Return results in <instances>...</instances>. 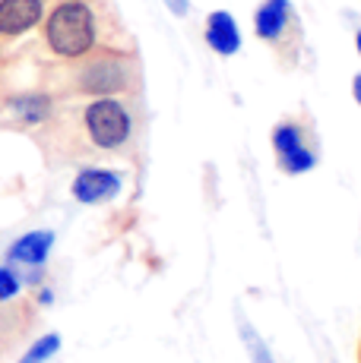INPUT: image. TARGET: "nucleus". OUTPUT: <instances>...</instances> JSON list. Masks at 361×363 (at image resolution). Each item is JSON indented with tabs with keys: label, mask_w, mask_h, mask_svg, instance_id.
Masks as SVG:
<instances>
[{
	"label": "nucleus",
	"mask_w": 361,
	"mask_h": 363,
	"mask_svg": "<svg viewBox=\"0 0 361 363\" xmlns=\"http://www.w3.org/2000/svg\"><path fill=\"white\" fill-rule=\"evenodd\" d=\"M41 35L54 57L80 60L89 57L99 45V19L89 0H60L41 19Z\"/></svg>",
	"instance_id": "obj_1"
},
{
	"label": "nucleus",
	"mask_w": 361,
	"mask_h": 363,
	"mask_svg": "<svg viewBox=\"0 0 361 363\" xmlns=\"http://www.w3.org/2000/svg\"><path fill=\"white\" fill-rule=\"evenodd\" d=\"M82 127H86V136L95 149L117 152L134 136V114L121 99L102 95L82 108Z\"/></svg>",
	"instance_id": "obj_2"
},
{
	"label": "nucleus",
	"mask_w": 361,
	"mask_h": 363,
	"mask_svg": "<svg viewBox=\"0 0 361 363\" xmlns=\"http://www.w3.org/2000/svg\"><path fill=\"white\" fill-rule=\"evenodd\" d=\"M130 82H134V67L121 54H95L76 73V89L92 95V99L121 95L130 89Z\"/></svg>",
	"instance_id": "obj_3"
},
{
	"label": "nucleus",
	"mask_w": 361,
	"mask_h": 363,
	"mask_svg": "<svg viewBox=\"0 0 361 363\" xmlns=\"http://www.w3.org/2000/svg\"><path fill=\"white\" fill-rule=\"evenodd\" d=\"M273 152L279 158V167L289 174V177H301V174L314 171L317 164V152L308 145V136H304V127L295 121H282L273 127Z\"/></svg>",
	"instance_id": "obj_4"
},
{
	"label": "nucleus",
	"mask_w": 361,
	"mask_h": 363,
	"mask_svg": "<svg viewBox=\"0 0 361 363\" xmlns=\"http://www.w3.org/2000/svg\"><path fill=\"white\" fill-rule=\"evenodd\" d=\"M124 177L111 167H82L80 174L73 177L70 193L76 202L82 206H102V202H111L121 193Z\"/></svg>",
	"instance_id": "obj_5"
},
{
	"label": "nucleus",
	"mask_w": 361,
	"mask_h": 363,
	"mask_svg": "<svg viewBox=\"0 0 361 363\" xmlns=\"http://www.w3.org/2000/svg\"><path fill=\"white\" fill-rule=\"evenodd\" d=\"M45 19V0H0V38H19Z\"/></svg>",
	"instance_id": "obj_6"
},
{
	"label": "nucleus",
	"mask_w": 361,
	"mask_h": 363,
	"mask_svg": "<svg viewBox=\"0 0 361 363\" xmlns=\"http://www.w3.org/2000/svg\"><path fill=\"white\" fill-rule=\"evenodd\" d=\"M203 35H206V45H210L212 54H219V57H235V54L241 51V45H244L238 19L228 10H212L210 16H206Z\"/></svg>",
	"instance_id": "obj_7"
},
{
	"label": "nucleus",
	"mask_w": 361,
	"mask_h": 363,
	"mask_svg": "<svg viewBox=\"0 0 361 363\" xmlns=\"http://www.w3.org/2000/svg\"><path fill=\"white\" fill-rule=\"evenodd\" d=\"M289 23H291V0H263L254 10V35L260 41H269V45L286 38Z\"/></svg>",
	"instance_id": "obj_8"
},
{
	"label": "nucleus",
	"mask_w": 361,
	"mask_h": 363,
	"mask_svg": "<svg viewBox=\"0 0 361 363\" xmlns=\"http://www.w3.org/2000/svg\"><path fill=\"white\" fill-rule=\"evenodd\" d=\"M54 247V231H29L10 243L6 250V262L10 265H29V269H38V265L48 262Z\"/></svg>",
	"instance_id": "obj_9"
},
{
	"label": "nucleus",
	"mask_w": 361,
	"mask_h": 363,
	"mask_svg": "<svg viewBox=\"0 0 361 363\" xmlns=\"http://www.w3.org/2000/svg\"><path fill=\"white\" fill-rule=\"evenodd\" d=\"M6 108H10L23 123L38 127V123H45L48 117H51L54 104H51V95H45V92H26V95H13V99L6 101Z\"/></svg>",
	"instance_id": "obj_10"
},
{
	"label": "nucleus",
	"mask_w": 361,
	"mask_h": 363,
	"mask_svg": "<svg viewBox=\"0 0 361 363\" xmlns=\"http://www.w3.org/2000/svg\"><path fill=\"white\" fill-rule=\"evenodd\" d=\"M238 332H241V341H244V351H247V357H251V363H276L266 341L254 332V325L247 323V319H238Z\"/></svg>",
	"instance_id": "obj_11"
},
{
	"label": "nucleus",
	"mask_w": 361,
	"mask_h": 363,
	"mask_svg": "<svg viewBox=\"0 0 361 363\" xmlns=\"http://www.w3.org/2000/svg\"><path fill=\"white\" fill-rule=\"evenodd\" d=\"M58 351H60V335L58 332H48L23 354V360H19V363H48Z\"/></svg>",
	"instance_id": "obj_12"
},
{
	"label": "nucleus",
	"mask_w": 361,
	"mask_h": 363,
	"mask_svg": "<svg viewBox=\"0 0 361 363\" xmlns=\"http://www.w3.org/2000/svg\"><path fill=\"white\" fill-rule=\"evenodd\" d=\"M23 288V278L13 272V265H0V303L13 300Z\"/></svg>",
	"instance_id": "obj_13"
},
{
	"label": "nucleus",
	"mask_w": 361,
	"mask_h": 363,
	"mask_svg": "<svg viewBox=\"0 0 361 363\" xmlns=\"http://www.w3.org/2000/svg\"><path fill=\"white\" fill-rule=\"evenodd\" d=\"M162 4L168 6V13L178 16V19H184L187 13H190V0H162Z\"/></svg>",
	"instance_id": "obj_14"
},
{
	"label": "nucleus",
	"mask_w": 361,
	"mask_h": 363,
	"mask_svg": "<svg viewBox=\"0 0 361 363\" xmlns=\"http://www.w3.org/2000/svg\"><path fill=\"white\" fill-rule=\"evenodd\" d=\"M352 101H355L358 108H361V73L352 76Z\"/></svg>",
	"instance_id": "obj_15"
},
{
	"label": "nucleus",
	"mask_w": 361,
	"mask_h": 363,
	"mask_svg": "<svg viewBox=\"0 0 361 363\" xmlns=\"http://www.w3.org/2000/svg\"><path fill=\"white\" fill-rule=\"evenodd\" d=\"M38 303H54V294H51V291H38Z\"/></svg>",
	"instance_id": "obj_16"
},
{
	"label": "nucleus",
	"mask_w": 361,
	"mask_h": 363,
	"mask_svg": "<svg viewBox=\"0 0 361 363\" xmlns=\"http://www.w3.org/2000/svg\"><path fill=\"white\" fill-rule=\"evenodd\" d=\"M355 51H358V57H361V29L355 32Z\"/></svg>",
	"instance_id": "obj_17"
},
{
	"label": "nucleus",
	"mask_w": 361,
	"mask_h": 363,
	"mask_svg": "<svg viewBox=\"0 0 361 363\" xmlns=\"http://www.w3.org/2000/svg\"><path fill=\"white\" fill-rule=\"evenodd\" d=\"M358 360H361V351H358Z\"/></svg>",
	"instance_id": "obj_18"
}]
</instances>
